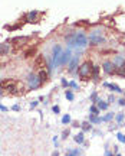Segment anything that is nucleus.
I'll list each match as a JSON object with an SVG mask.
<instances>
[{
	"mask_svg": "<svg viewBox=\"0 0 125 156\" xmlns=\"http://www.w3.org/2000/svg\"><path fill=\"white\" fill-rule=\"evenodd\" d=\"M102 69H104L107 74H114V72H115V67H114V64L109 62V61L102 64Z\"/></svg>",
	"mask_w": 125,
	"mask_h": 156,
	"instance_id": "8",
	"label": "nucleus"
},
{
	"mask_svg": "<svg viewBox=\"0 0 125 156\" xmlns=\"http://www.w3.org/2000/svg\"><path fill=\"white\" fill-rule=\"evenodd\" d=\"M52 156H59V153H58V152H53V153H52Z\"/></svg>",
	"mask_w": 125,
	"mask_h": 156,
	"instance_id": "38",
	"label": "nucleus"
},
{
	"mask_svg": "<svg viewBox=\"0 0 125 156\" xmlns=\"http://www.w3.org/2000/svg\"><path fill=\"white\" fill-rule=\"evenodd\" d=\"M79 155V150L76 149V150H69V155H66V156H78Z\"/></svg>",
	"mask_w": 125,
	"mask_h": 156,
	"instance_id": "27",
	"label": "nucleus"
},
{
	"mask_svg": "<svg viewBox=\"0 0 125 156\" xmlns=\"http://www.w3.org/2000/svg\"><path fill=\"white\" fill-rule=\"evenodd\" d=\"M92 123H88V122H85V123H82V132H89V130H91V129H92Z\"/></svg>",
	"mask_w": 125,
	"mask_h": 156,
	"instance_id": "19",
	"label": "nucleus"
},
{
	"mask_svg": "<svg viewBox=\"0 0 125 156\" xmlns=\"http://www.w3.org/2000/svg\"><path fill=\"white\" fill-rule=\"evenodd\" d=\"M89 122H91L92 124H98V123L101 122V117H98V116H94V114H91V116H89Z\"/></svg>",
	"mask_w": 125,
	"mask_h": 156,
	"instance_id": "18",
	"label": "nucleus"
},
{
	"mask_svg": "<svg viewBox=\"0 0 125 156\" xmlns=\"http://www.w3.org/2000/svg\"><path fill=\"white\" fill-rule=\"evenodd\" d=\"M61 84H62L63 87H69V82L65 79V78H62V81H61Z\"/></svg>",
	"mask_w": 125,
	"mask_h": 156,
	"instance_id": "32",
	"label": "nucleus"
},
{
	"mask_svg": "<svg viewBox=\"0 0 125 156\" xmlns=\"http://www.w3.org/2000/svg\"><path fill=\"white\" fill-rule=\"evenodd\" d=\"M13 110H16V111H17V110H20V107H19V106H13Z\"/></svg>",
	"mask_w": 125,
	"mask_h": 156,
	"instance_id": "37",
	"label": "nucleus"
},
{
	"mask_svg": "<svg viewBox=\"0 0 125 156\" xmlns=\"http://www.w3.org/2000/svg\"><path fill=\"white\" fill-rule=\"evenodd\" d=\"M105 156H114V155H112V153H111L109 150H107V152H105Z\"/></svg>",
	"mask_w": 125,
	"mask_h": 156,
	"instance_id": "36",
	"label": "nucleus"
},
{
	"mask_svg": "<svg viewBox=\"0 0 125 156\" xmlns=\"http://www.w3.org/2000/svg\"><path fill=\"white\" fill-rule=\"evenodd\" d=\"M88 42H89L92 46H96V45L104 44V42H105V38L102 36V33H101L99 29H96V31L91 32V35H89V38H88Z\"/></svg>",
	"mask_w": 125,
	"mask_h": 156,
	"instance_id": "1",
	"label": "nucleus"
},
{
	"mask_svg": "<svg viewBox=\"0 0 125 156\" xmlns=\"http://www.w3.org/2000/svg\"><path fill=\"white\" fill-rule=\"evenodd\" d=\"M9 51H10V46H9L7 44H0V56L7 55V54H9Z\"/></svg>",
	"mask_w": 125,
	"mask_h": 156,
	"instance_id": "13",
	"label": "nucleus"
},
{
	"mask_svg": "<svg viewBox=\"0 0 125 156\" xmlns=\"http://www.w3.org/2000/svg\"><path fill=\"white\" fill-rule=\"evenodd\" d=\"M27 85H29L30 90H37V88L42 85L39 75H36V74H29V75H27Z\"/></svg>",
	"mask_w": 125,
	"mask_h": 156,
	"instance_id": "4",
	"label": "nucleus"
},
{
	"mask_svg": "<svg viewBox=\"0 0 125 156\" xmlns=\"http://www.w3.org/2000/svg\"><path fill=\"white\" fill-rule=\"evenodd\" d=\"M52 110H53V113L59 114V111H61V107H59V106H53V107H52Z\"/></svg>",
	"mask_w": 125,
	"mask_h": 156,
	"instance_id": "29",
	"label": "nucleus"
},
{
	"mask_svg": "<svg viewBox=\"0 0 125 156\" xmlns=\"http://www.w3.org/2000/svg\"><path fill=\"white\" fill-rule=\"evenodd\" d=\"M35 54H36V49H35V48H30V49H27V51L25 52V56H26V58H30Z\"/></svg>",
	"mask_w": 125,
	"mask_h": 156,
	"instance_id": "20",
	"label": "nucleus"
},
{
	"mask_svg": "<svg viewBox=\"0 0 125 156\" xmlns=\"http://www.w3.org/2000/svg\"><path fill=\"white\" fill-rule=\"evenodd\" d=\"M0 95H1V88H0Z\"/></svg>",
	"mask_w": 125,
	"mask_h": 156,
	"instance_id": "39",
	"label": "nucleus"
},
{
	"mask_svg": "<svg viewBox=\"0 0 125 156\" xmlns=\"http://www.w3.org/2000/svg\"><path fill=\"white\" fill-rule=\"evenodd\" d=\"M73 139H75V142H76V143H79V145H80V143H83V140H85L83 132H79L78 134H75V137H73Z\"/></svg>",
	"mask_w": 125,
	"mask_h": 156,
	"instance_id": "15",
	"label": "nucleus"
},
{
	"mask_svg": "<svg viewBox=\"0 0 125 156\" xmlns=\"http://www.w3.org/2000/svg\"><path fill=\"white\" fill-rule=\"evenodd\" d=\"M47 77H49V72H47V71H45V69H40V71H39V78H40V82H42V84L47 81Z\"/></svg>",
	"mask_w": 125,
	"mask_h": 156,
	"instance_id": "14",
	"label": "nucleus"
},
{
	"mask_svg": "<svg viewBox=\"0 0 125 156\" xmlns=\"http://www.w3.org/2000/svg\"><path fill=\"white\" fill-rule=\"evenodd\" d=\"M68 136H69V129H68V130H65V132L62 133V139H66Z\"/></svg>",
	"mask_w": 125,
	"mask_h": 156,
	"instance_id": "31",
	"label": "nucleus"
},
{
	"mask_svg": "<svg viewBox=\"0 0 125 156\" xmlns=\"http://www.w3.org/2000/svg\"><path fill=\"white\" fill-rule=\"evenodd\" d=\"M89 111H91V114H94V116H98L101 110L98 109V106H91V110H89Z\"/></svg>",
	"mask_w": 125,
	"mask_h": 156,
	"instance_id": "23",
	"label": "nucleus"
},
{
	"mask_svg": "<svg viewBox=\"0 0 125 156\" xmlns=\"http://www.w3.org/2000/svg\"><path fill=\"white\" fill-rule=\"evenodd\" d=\"M37 15H39L37 10H32V12H29V13L26 15V20H27V22H36Z\"/></svg>",
	"mask_w": 125,
	"mask_h": 156,
	"instance_id": "11",
	"label": "nucleus"
},
{
	"mask_svg": "<svg viewBox=\"0 0 125 156\" xmlns=\"http://www.w3.org/2000/svg\"><path fill=\"white\" fill-rule=\"evenodd\" d=\"M72 58H73V56H72V48H68L66 51H63L62 52V56H61V65H66L68 62H71Z\"/></svg>",
	"mask_w": 125,
	"mask_h": 156,
	"instance_id": "5",
	"label": "nucleus"
},
{
	"mask_svg": "<svg viewBox=\"0 0 125 156\" xmlns=\"http://www.w3.org/2000/svg\"><path fill=\"white\" fill-rule=\"evenodd\" d=\"M79 56L80 55H75L72 59H71V62H69V72H75L76 71V68H78V62H79Z\"/></svg>",
	"mask_w": 125,
	"mask_h": 156,
	"instance_id": "7",
	"label": "nucleus"
},
{
	"mask_svg": "<svg viewBox=\"0 0 125 156\" xmlns=\"http://www.w3.org/2000/svg\"><path fill=\"white\" fill-rule=\"evenodd\" d=\"M96 103H98V109L99 110H107L108 109V103H105V101H102V100H96Z\"/></svg>",
	"mask_w": 125,
	"mask_h": 156,
	"instance_id": "17",
	"label": "nucleus"
},
{
	"mask_svg": "<svg viewBox=\"0 0 125 156\" xmlns=\"http://www.w3.org/2000/svg\"><path fill=\"white\" fill-rule=\"evenodd\" d=\"M114 117V113H108L107 116H104V117H101V122H109L111 119Z\"/></svg>",
	"mask_w": 125,
	"mask_h": 156,
	"instance_id": "25",
	"label": "nucleus"
},
{
	"mask_svg": "<svg viewBox=\"0 0 125 156\" xmlns=\"http://www.w3.org/2000/svg\"><path fill=\"white\" fill-rule=\"evenodd\" d=\"M116 156H121V155H119V153H116Z\"/></svg>",
	"mask_w": 125,
	"mask_h": 156,
	"instance_id": "40",
	"label": "nucleus"
},
{
	"mask_svg": "<svg viewBox=\"0 0 125 156\" xmlns=\"http://www.w3.org/2000/svg\"><path fill=\"white\" fill-rule=\"evenodd\" d=\"M92 64L89 62V61H86V62H83L80 67L78 68V74H79V77L80 78H86L88 77H91V71H92Z\"/></svg>",
	"mask_w": 125,
	"mask_h": 156,
	"instance_id": "2",
	"label": "nucleus"
},
{
	"mask_svg": "<svg viewBox=\"0 0 125 156\" xmlns=\"http://www.w3.org/2000/svg\"><path fill=\"white\" fill-rule=\"evenodd\" d=\"M116 139L121 142V143H125V134L124 133H116Z\"/></svg>",
	"mask_w": 125,
	"mask_h": 156,
	"instance_id": "26",
	"label": "nucleus"
},
{
	"mask_svg": "<svg viewBox=\"0 0 125 156\" xmlns=\"http://www.w3.org/2000/svg\"><path fill=\"white\" fill-rule=\"evenodd\" d=\"M62 48L61 45H53L52 48V62L53 67H59L61 65V56H62Z\"/></svg>",
	"mask_w": 125,
	"mask_h": 156,
	"instance_id": "3",
	"label": "nucleus"
},
{
	"mask_svg": "<svg viewBox=\"0 0 125 156\" xmlns=\"http://www.w3.org/2000/svg\"><path fill=\"white\" fill-rule=\"evenodd\" d=\"M96 100H98V94L95 93H92V95H91V101H94V103H96Z\"/></svg>",
	"mask_w": 125,
	"mask_h": 156,
	"instance_id": "28",
	"label": "nucleus"
},
{
	"mask_svg": "<svg viewBox=\"0 0 125 156\" xmlns=\"http://www.w3.org/2000/svg\"><path fill=\"white\" fill-rule=\"evenodd\" d=\"M65 95H66V98H68L69 101H73V98H75V95H73V93H72L71 90H66V93H65Z\"/></svg>",
	"mask_w": 125,
	"mask_h": 156,
	"instance_id": "22",
	"label": "nucleus"
},
{
	"mask_svg": "<svg viewBox=\"0 0 125 156\" xmlns=\"http://www.w3.org/2000/svg\"><path fill=\"white\" fill-rule=\"evenodd\" d=\"M114 67H115V69L116 68H119V67H124L125 65V58L122 56V55H116L115 58H114Z\"/></svg>",
	"mask_w": 125,
	"mask_h": 156,
	"instance_id": "9",
	"label": "nucleus"
},
{
	"mask_svg": "<svg viewBox=\"0 0 125 156\" xmlns=\"http://www.w3.org/2000/svg\"><path fill=\"white\" fill-rule=\"evenodd\" d=\"M0 110H1V111H7V107H4L3 104H0Z\"/></svg>",
	"mask_w": 125,
	"mask_h": 156,
	"instance_id": "35",
	"label": "nucleus"
},
{
	"mask_svg": "<svg viewBox=\"0 0 125 156\" xmlns=\"http://www.w3.org/2000/svg\"><path fill=\"white\" fill-rule=\"evenodd\" d=\"M69 87H73L75 90H78V84H76L75 81H71V82H69Z\"/></svg>",
	"mask_w": 125,
	"mask_h": 156,
	"instance_id": "30",
	"label": "nucleus"
},
{
	"mask_svg": "<svg viewBox=\"0 0 125 156\" xmlns=\"http://www.w3.org/2000/svg\"><path fill=\"white\" fill-rule=\"evenodd\" d=\"M36 106H37V101H32L30 103V109H35Z\"/></svg>",
	"mask_w": 125,
	"mask_h": 156,
	"instance_id": "33",
	"label": "nucleus"
},
{
	"mask_svg": "<svg viewBox=\"0 0 125 156\" xmlns=\"http://www.w3.org/2000/svg\"><path fill=\"white\" fill-rule=\"evenodd\" d=\"M115 119H116V122H118V124H124V123H122V122H124V113H119V114H116V117H115Z\"/></svg>",
	"mask_w": 125,
	"mask_h": 156,
	"instance_id": "24",
	"label": "nucleus"
},
{
	"mask_svg": "<svg viewBox=\"0 0 125 156\" xmlns=\"http://www.w3.org/2000/svg\"><path fill=\"white\" fill-rule=\"evenodd\" d=\"M122 126H125V123H124V124H122Z\"/></svg>",
	"mask_w": 125,
	"mask_h": 156,
	"instance_id": "41",
	"label": "nucleus"
},
{
	"mask_svg": "<svg viewBox=\"0 0 125 156\" xmlns=\"http://www.w3.org/2000/svg\"><path fill=\"white\" fill-rule=\"evenodd\" d=\"M119 101V106H125V98H121V100H118Z\"/></svg>",
	"mask_w": 125,
	"mask_h": 156,
	"instance_id": "34",
	"label": "nucleus"
},
{
	"mask_svg": "<svg viewBox=\"0 0 125 156\" xmlns=\"http://www.w3.org/2000/svg\"><path fill=\"white\" fill-rule=\"evenodd\" d=\"M71 122H72V119H71V116H69V114H65V116L62 117V123H63V124H69Z\"/></svg>",
	"mask_w": 125,
	"mask_h": 156,
	"instance_id": "21",
	"label": "nucleus"
},
{
	"mask_svg": "<svg viewBox=\"0 0 125 156\" xmlns=\"http://www.w3.org/2000/svg\"><path fill=\"white\" fill-rule=\"evenodd\" d=\"M35 67L39 69H43V67H46V58L43 55H37L35 59Z\"/></svg>",
	"mask_w": 125,
	"mask_h": 156,
	"instance_id": "6",
	"label": "nucleus"
},
{
	"mask_svg": "<svg viewBox=\"0 0 125 156\" xmlns=\"http://www.w3.org/2000/svg\"><path fill=\"white\" fill-rule=\"evenodd\" d=\"M91 74H92V78H94V79H98V75H99V67H98V65H94V67H92Z\"/></svg>",
	"mask_w": 125,
	"mask_h": 156,
	"instance_id": "16",
	"label": "nucleus"
},
{
	"mask_svg": "<svg viewBox=\"0 0 125 156\" xmlns=\"http://www.w3.org/2000/svg\"><path fill=\"white\" fill-rule=\"evenodd\" d=\"M104 87H107V88H111V90H112V91H115V93H122V88H121L119 85H116V84L104 82Z\"/></svg>",
	"mask_w": 125,
	"mask_h": 156,
	"instance_id": "12",
	"label": "nucleus"
},
{
	"mask_svg": "<svg viewBox=\"0 0 125 156\" xmlns=\"http://www.w3.org/2000/svg\"><path fill=\"white\" fill-rule=\"evenodd\" d=\"M26 41H27V38H26V36H16V38L12 39V44H13L16 48H19V46H22Z\"/></svg>",
	"mask_w": 125,
	"mask_h": 156,
	"instance_id": "10",
	"label": "nucleus"
}]
</instances>
